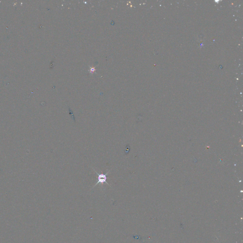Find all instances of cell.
<instances>
[{"label": "cell", "mask_w": 243, "mask_h": 243, "mask_svg": "<svg viewBox=\"0 0 243 243\" xmlns=\"http://www.w3.org/2000/svg\"><path fill=\"white\" fill-rule=\"evenodd\" d=\"M94 171L96 173V174L98 175V177H97V180H98V182L96 183V184H95V185L94 186V187H93V188H94L95 186H96L97 185H98L99 183H101V184H103L104 183H107V185H108L109 186H110L109 184L107 183V175L109 173V172H110V171H109L108 172H107V173L105 174H104V173H100V174H99L98 173H97V172H96L95 171V170L93 168Z\"/></svg>", "instance_id": "cell-1"}]
</instances>
